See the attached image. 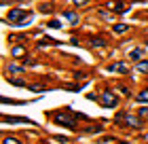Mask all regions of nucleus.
<instances>
[{
  "mask_svg": "<svg viewBox=\"0 0 148 144\" xmlns=\"http://www.w3.org/2000/svg\"><path fill=\"white\" fill-rule=\"evenodd\" d=\"M102 100H104V106H108V108H112V106H116V98L110 93V91H104V95H102Z\"/></svg>",
  "mask_w": 148,
  "mask_h": 144,
  "instance_id": "1",
  "label": "nucleus"
},
{
  "mask_svg": "<svg viewBox=\"0 0 148 144\" xmlns=\"http://www.w3.org/2000/svg\"><path fill=\"white\" fill-rule=\"evenodd\" d=\"M108 70H112V72H123V74H125V72H127V66H125V64H112Z\"/></svg>",
  "mask_w": 148,
  "mask_h": 144,
  "instance_id": "2",
  "label": "nucleus"
},
{
  "mask_svg": "<svg viewBox=\"0 0 148 144\" xmlns=\"http://www.w3.org/2000/svg\"><path fill=\"white\" fill-rule=\"evenodd\" d=\"M55 121L59 123V125H72V123H70V119H68L66 114H55Z\"/></svg>",
  "mask_w": 148,
  "mask_h": 144,
  "instance_id": "3",
  "label": "nucleus"
},
{
  "mask_svg": "<svg viewBox=\"0 0 148 144\" xmlns=\"http://www.w3.org/2000/svg\"><path fill=\"white\" fill-rule=\"evenodd\" d=\"M17 17H23V13H21V11H11V13H9V21H15Z\"/></svg>",
  "mask_w": 148,
  "mask_h": 144,
  "instance_id": "4",
  "label": "nucleus"
},
{
  "mask_svg": "<svg viewBox=\"0 0 148 144\" xmlns=\"http://www.w3.org/2000/svg\"><path fill=\"white\" fill-rule=\"evenodd\" d=\"M142 53H144L142 49H133V51L129 53V57H131V59H138V57H142Z\"/></svg>",
  "mask_w": 148,
  "mask_h": 144,
  "instance_id": "5",
  "label": "nucleus"
},
{
  "mask_svg": "<svg viewBox=\"0 0 148 144\" xmlns=\"http://www.w3.org/2000/svg\"><path fill=\"white\" fill-rule=\"evenodd\" d=\"M138 100H140V102H148V89H144V91H140Z\"/></svg>",
  "mask_w": 148,
  "mask_h": 144,
  "instance_id": "6",
  "label": "nucleus"
},
{
  "mask_svg": "<svg viewBox=\"0 0 148 144\" xmlns=\"http://www.w3.org/2000/svg\"><path fill=\"white\" fill-rule=\"evenodd\" d=\"M66 17H68V21H70V23H76V21H78V17L74 15V13H66Z\"/></svg>",
  "mask_w": 148,
  "mask_h": 144,
  "instance_id": "7",
  "label": "nucleus"
},
{
  "mask_svg": "<svg viewBox=\"0 0 148 144\" xmlns=\"http://www.w3.org/2000/svg\"><path fill=\"white\" fill-rule=\"evenodd\" d=\"M91 45H95V47H102V45H106V40H104V38H93V40H91Z\"/></svg>",
  "mask_w": 148,
  "mask_h": 144,
  "instance_id": "8",
  "label": "nucleus"
},
{
  "mask_svg": "<svg viewBox=\"0 0 148 144\" xmlns=\"http://www.w3.org/2000/svg\"><path fill=\"white\" fill-rule=\"evenodd\" d=\"M23 49H21V47H15V49H13V55H15V57H19V55H23Z\"/></svg>",
  "mask_w": 148,
  "mask_h": 144,
  "instance_id": "9",
  "label": "nucleus"
},
{
  "mask_svg": "<svg viewBox=\"0 0 148 144\" xmlns=\"http://www.w3.org/2000/svg\"><path fill=\"white\" fill-rule=\"evenodd\" d=\"M138 70H142V72H148V61H142V64H138Z\"/></svg>",
  "mask_w": 148,
  "mask_h": 144,
  "instance_id": "10",
  "label": "nucleus"
},
{
  "mask_svg": "<svg viewBox=\"0 0 148 144\" xmlns=\"http://www.w3.org/2000/svg\"><path fill=\"white\" fill-rule=\"evenodd\" d=\"M23 70V68H19V66H9V72L11 74H15V72H21Z\"/></svg>",
  "mask_w": 148,
  "mask_h": 144,
  "instance_id": "11",
  "label": "nucleus"
},
{
  "mask_svg": "<svg viewBox=\"0 0 148 144\" xmlns=\"http://www.w3.org/2000/svg\"><path fill=\"white\" fill-rule=\"evenodd\" d=\"M4 144H21V142L15 140V138H4Z\"/></svg>",
  "mask_w": 148,
  "mask_h": 144,
  "instance_id": "12",
  "label": "nucleus"
},
{
  "mask_svg": "<svg viewBox=\"0 0 148 144\" xmlns=\"http://www.w3.org/2000/svg\"><path fill=\"white\" fill-rule=\"evenodd\" d=\"M125 30H127L125 25H114V32H119V34H121V32H125Z\"/></svg>",
  "mask_w": 148,
  "mask_h": 144,
  "instance_id": "13",
  "label": "nucleus"
},
{
  "mask_svg": "<svg viewBox=\"0 0 148 144\" xmlns=\"http://www.w3.org/2000/svg\"><path fill=\"white\" fill-rule=\"evenodd\" d=\"M140 114H142V116H148V108H140Z\"/></svg>",
  "mask_w": 148,
  "mask_h": 144,
  "instance_id": "14",
  "label": "nucleus"
},
{
  "mask_svg": "<svg viewBox=\"0 0 148 144\" xmlns=\"http://www.w3.org/2000/svg\"><path fill=\"white\" fill-rule=\"evenodd\" d=\"M74 4H85V0H72Z\"/></svg>",
  "mask_w": 148,
  "mask_h": 144,
  "instance_id": "15",
  "label": "nucleus"
},
{
  "mask_svg": "<svg viewBox=\"0 0 148 144\" xmlns=\"http://www.w3.org/2000/svg\"><path fill=\"white\" fill-rule=\"evenodd\" d=\"M119 144H129V142H119Z\"/></svg>",
  "mask_w": 148,
  "mask_h": 144,
  "instance_id": "16",
  "label": "nucleus"
}]
</instances>
